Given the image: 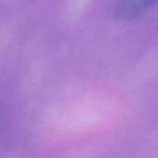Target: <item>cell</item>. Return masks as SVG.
<instances>
[{
  "label": "cell",
  "instance_id": "1",
  "mask_svg": "<svg viewBox=\"0 0 158 158\" xmlns=\"http://www.w3.org/2000/svg\"><path fill=\"white\" fill-rule=\"evenodd\" d=\"M158 0H118L115 7V15L120 20H132L148 9Z\"/></svg>",
  "mask_w": 158,
  "mask_h": 158
}]
</instances>
